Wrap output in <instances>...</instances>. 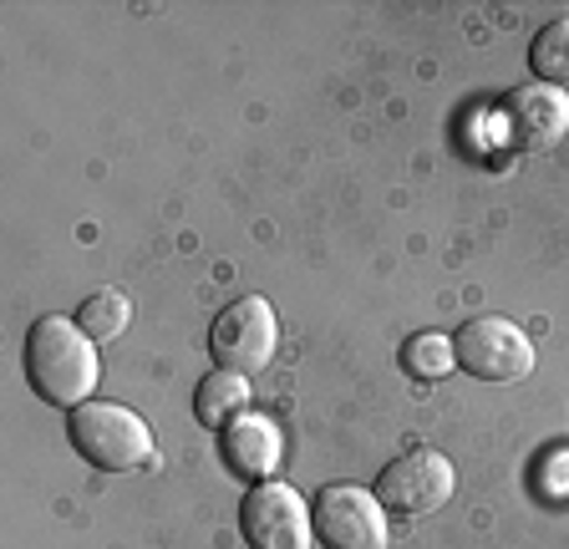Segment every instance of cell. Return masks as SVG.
Masks as SVG:
<instances>
[{"mask_svg": "<svg viewBox=\"0 0 569 549\" xmlns=\"http://www.w3.org/2000/svg\"><path fill=\"white\" fill-rule=\"evenodd\" d=\"M193 412H199L203 428H224L239 412H249V377L239 371H209L193 392Z\"/></svg>", "mask_w": 569, "mask_h": 549, "instance_id": "obj_10", "label": "cell"}, {"mask_svg": "<svg viewBox=\"0 0 569 549\" xmlns=\"http://www.w3.org/2000/svg\"><path fill=\"white\" fill-rule=\"evenodd\" d=\"M452 357L478 382H523L533 371V341L509 316H473L452 331Z\"/></svg>", "mask_w": 569, "mask_h": 549, "instance_id": "obj_3", "label": "cell"}, {"mask_svg": "<svg viewBox=\"0 0 569 549\" xmlns=\"http://www.w3.org/2000/svg\"><path fill=\"white\" fill-rule=\"evenodd\" d=\"M71 448L102 473H132L153 463V432L122 402H82L67 418Z\"/></svg>", "mask_w": 569, "mask_h": 549, "instance_id": "obj_2", "label": "cell"}, {"mask_svg": "<svg viewBox=\"0 0 569 549\" xmlns=\"http://www.w3.org/2000/svg\"><path fill=\"white\" fill-rule=\"evenodd\" d=\"M498 132L509 148H555L569 132V97L549 82H523L498 102Z\"/></svg>", "mask_w": 569, "mask_h": 549, "instance_id": "obj_8", "label": "cell"}, {"mask_svg": "<svg viewBox=\"0 0 569 549\" xmlns=\"http://www.w3.org/2000/svg\"><path fill=\"white\" fill-rule=\"evenodd\" d=\"M128 321H132V306L118 290H92V296L82 300V311H77V326H82L92 341H118V336L128 331Z\"/></svg>", "mask_w": 569, "mask_h": 549, "instance_id": "obj_11", "label": "cell"}, {"mask_svg": "<svg viewBox=\"0 0 569 549\" xmlns=\"http://www.w3.org/2000/svg\"><path fill=\"white\" fill-rule=\"evenodd\" d=\"M26 382L36 397L57 407L92 402L97 387V341L67 316H41L26 336Z\"/></svg>", "mask_w": 569, "mask_h": 549, "instance_id": "obj_1", "label": "cell"}, {"mask_svg": "<svg viewBox=\"0 0 569 549\" xmlns=\"http://www.w3.org/2000/svg\"><path fill=\"white\" fill-rule=\"evenodd\" d=\"M274 347H280V321H274L264 296L234 300V306H224L209 326V351H213V361H219V371L254 377V371L270 367Z\"/></svg>", "mask_w": 569, "mask_h": 549, "instance_id": "obj_4", "label": "cell"}, {"mask_svg": "<svg viewBox=\"0 0 569 549\" xmlns=\"http://www.w3.org/2000/svg\"><path fill=\"white\" fill-rule=\"evenodd\" d=\"M458 367V357H452V336H412L402 347V371H412L417 382H438V377H448V371Z\"/></svg>", "mask_w": 569, "mask_h": 549, "instance_id": "obj_13", "label": "cell"}, {"mask_svg": "<svg viewBox=\"0 0 569 549\" xmlns=\"http://www.w3.org/2000/svg\"><path fill=\"white\" fill-rule=\"evenodd\" d=\"M529 67L539 72V82L569 87V21H549L529 47Z\"/></svg>", "mask_w": 569, "mask_h": 549, "instance_id": "obj_12", "label": "cell"}, {"mask_svg": "<svg viewBox=\"0 0 569 549\" xmlns=\"http://www.w3.org/2000/svg\"><path fill=\"white\" fill-rule=\"evenodd\" d=\"M239 529L249 549H310V509L290 483L264 478L260 489H249L239 503Z\"/></svg>", "mask_w": 569, "mask_h": 549, "instance_id": "obj_7", "label": "cell"}, {"mask_svg": "<svg viewBox=\"0 0 569 549\" xmlns=\"http://www.w3.org/2000/svg\"><path fill=\"white\" fill-rule=\"evenodd\" d=\"M280 453H284V432L264 412H239L234 422L219 428V458L239 478H270L280 468Z\"/></svg>", "mask_w": 569, "mask_h": 549, "instance_id": "obj_9", "label": "cell"}, {"mask_svg": "<svg viewBox=\"0 0 569 549\" xmlns=\"http://www.w3.org/2000/svg\"><path fill=\"white\" fill-rule=\"evenodd\" d=\"M310 525L326 549H387V509L361 483H326L310 503Z\"/></svg>", "mask_w": 569, "mask_h": 549, "instance_id": "obj_5", "label": "cell"}, {"mask_svg": "<svg viewBox=\"0 0 569 549\" xmlns=\"http://www.w3.org/2000/svg\"><path fill=\"white\" fill-rule=\"evenodd\" d=\"M452 463L432 448H412L397 463L381 468L377 478V499L387 513H402V519H422V513L442 509L452 499Z\"/></svg>", "mask_w": 569, "mask_h": 549, "instance_id": "obj_6", "label": "cell"}]
</instances>
